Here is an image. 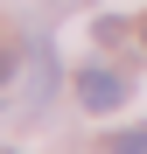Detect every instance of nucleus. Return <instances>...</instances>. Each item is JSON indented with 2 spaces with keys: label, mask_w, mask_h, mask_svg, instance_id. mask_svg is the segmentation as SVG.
Segmentation results:
<instances>
[{
  "label": "nucleus",
  "mask_w": 147,
  "mask_h": 154,
  "mask_svg": "<svg viewBox=\"0 0 147 154\" xmlns=\"http://www.w3.org/2000/svg\"><path fill=\"white\" fill-rule=\"evenodd\" d=\"M105 154H147V126H133V133H119V140H105Z\"/></svg>",
  "instance_id": "obj_3"
},
{
  "label": "nucleus",
  "mask_w": 147,
  "mask_h": 154,
  "mask_svg": "<svg viewBox=\"0 0 147 154\" xmlns=\"http://www.w3.org/2000/svg\"><path fill=\"white\" fill-rule=\"evenodd\" d=\"M77 98H84V112H119V105H126V84H119V70L84 63L77 70Z\"/></svg>",
  "instance_id": "obj_2"
},
{
  "label": "nucleus",
  "mask_w": 147,
  "mask_h": 154,
  "mask_svg": "<svg viewBox=\"0 0 147 154\" xmlns=\"http://www.w3.org/2000/svg\"><path fill=\"white\" fill-rule=\"evenodd\" d=\"M21 98H28V105H49V98H56V49L42 35L28 42V56H21Z\"/></svg>",
  "instance_id": "obj_1"
},
{
  "label": "nucleus",
  "mask_w": 147,
  "mask_h": 154,
  "mask_svg": "<svg viewBox=\"0 0 147 154\" xmlns=\"http://www.w3.org/2000/svg\"><path fill=\"white\" fill-rule=\"evenodd\" d=\"M49 7H56V0H49Z\"/></svg>",
  "instance_id": "obj_5"
},
{
  "label": "nucleus",
  "mask_w": 147,
  "mask_h": 154,
  "mask_svg": "<svg viewBox=\"0 0 147 154\" xmlns=\"http://www.w3.org/2000/svg\"><path fill=\"white\" fill-rule=\"evenodd\" d=\"M140 35H147V21H140Z\"/></svg>",
  "instance_id": "obj_4"
}]
</instances>
